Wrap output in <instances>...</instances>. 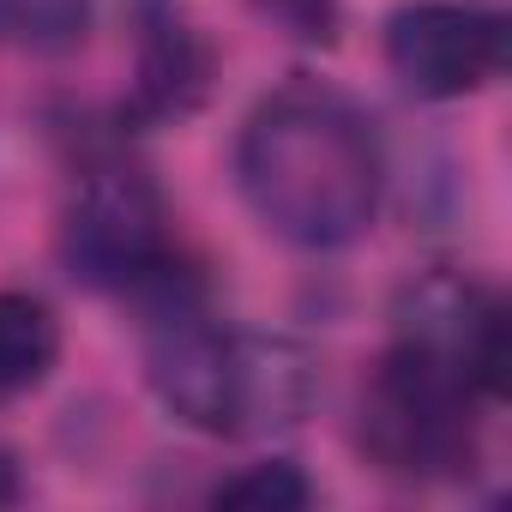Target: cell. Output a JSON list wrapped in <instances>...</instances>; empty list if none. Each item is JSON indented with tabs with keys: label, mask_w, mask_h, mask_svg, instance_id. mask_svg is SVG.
<instances>
[{
	"label": "cell",
	"mask_w": 512,
	"mask_h": 512,
	"mask_svg": "<svg viewBox=\"0 0 512 512\" xmlns=\"http://www.w3.org/2000/svg\"><path fill=\"white\" fill-rule=\"evenodd\" d=\"M229 169L253 223L302 253L356 247L392 181L386 133L368 103L314 73L272 85L241 115Z\"/></svg>",
	"instance_id": "6da1fadb"
},
{
	"label": "cell",
	"mask_w": 512,
	"mask_h": 512,
	"mask_svg": "<svg viewBox=\"0 0 512 512\" xmlns=\"http://www.w3.org/2000/svg\"><path fill=\"white\" fill-rule=\"evenodd\" d=\"M139 308V362L151 398L193 434L247 440L284 434L320 398V362L290 332H247L211 308L205 278L181 260Z\"/></svg>",
	"instance_id": "7a4b0ae2"
},
{
	"label": "cell",
	"mask_w": 512,
	"mask_h": 512,
	"mask_svg": "<svg viewBox=\"0 0 512 512\" xmlns=\"http://www.w3.org/2000/svg\"><path fill=\"white\" fill-rule=\"evenodd\" d=\"M488 410L494 404L446 356L392 332L356 398V446L392 482H410V488L464 482L482 464Z\"/></svg>",
	"instance_id": "3957f363"
},
{
	"label": "cell",
	"mask_w": 512,
	"mask_h": 512,
	"mask_svg": "<svg viewBox=\"0 0 512 512\" xmlns=\"http://www.w3.org/2000/svg\"><path fill=\"white\" fill-rule=\"evenodd\" d=\"M55 260L91 296H145L163 272H175L187 253L169 223V199L157 175L127 151V139H97L67 187L55 223Z\"/></svg>",
	"instance_id": "277c9868"
},
{
	"label": "cell",
	"mask_w": 512,
	"mask_h": 512,
	"mask_svg": "<svg viewBox=\"0 0 512 512\" xmlns=\"http://www.w3.org/2000/svg\"><path fill=\"white\" fill-rule=\"evenodd\" d=\"M380 55L404 97L464 103L506 73V13L488 0H398L380 19Z\"/></svg>",
	"instance_id": "5b68a950"
},
{
	"label": "cell",
	"mask_w": 512,
	"mask_h": 512,
	"mask_svg": "<svg viewBox=\"0 0 512 512\" xmlns=\"http://www.w3.org/2000/svg\"><path fill=\"white\" fill-rule=\"evenodd\" d=\"M392 332L446 356L488 404L506 398L512 386V308L494 284L458 272V266H428L404 278L392 296Z\"/></svg>",
	"instance_id": "8992f818"
},
{
	"label": "cell",
	"mask_w": 512,
	"mask_h": 512,
	"mask_svg": "<svg viewBox=\"0 0 512 512\" xmlns=\"http://www.w3.org/2000/svg\"><path fill=\"white\" fill-rule=\"evenodd\" d=\"M211 79H217V55L175 7L139 13V61H133V97L121 103V133L193 121L211 97Z\"/></svg>",
	"instance_id": "52a82bcc"
},
{
	"label": "cell",
	"mask_w": 512,
	"mask_h": 512,
	"mask_svg": "<svg viewBox=\"0 0 512 512\" xmlns=\"http://www.w3.org/2000/svg\"><path fill=\"white\" fill-rule=\"evenodd\" d=\"M61 368V314L37 290H0V410L43 392Z\"/></svg>",
	"instance_id": "ba28073f"
},
{
	"label": "cell",
	"mask_w": 512,
	"mask_h": 512,
	"mask_svg": "<svg viewBox=\"0 0 512 512\" xmlns=\"http://www.w3.org/2000/svg\"><path fill=\"white\" fill-rule=\"evenodd\" d=\"M205 500L235 506V512H302L314 506V482L296 458H253L235 476H217Z\"/></svg>",
	"instance_id": "9c48e42d"
},
{
	"label": "cell",
	"mask_w": 512,
	"mask_h": 512,
	"mask_svg": "<svg viewBox=\"0 0 512 512\" xmlns=\"http://www.w3.org/2000/svg\"><path fill=\"white\" fill-rule=\"evenodd\" d=\"M97 25V0H0V31L31 55H73Z\"/></svg>",
	"instance_id": "30bf717a"
},
{
	"label": "cell",
	"mask_w": 512,
	"mask_h": 512,
	"mask_svg": "<svg viewBox=\"0 0 512 512\" xmlns=\"http://www.w3.org/2000/svg\"><path fill=\"white\" fill-rule=\"evenodd\" d=\"M247 7L302 43H338V25H344V0H247Z\"/></svg>",
	"instance_id": "8fae6325"
},
{
	"label": "cell",
	"mask_w": 512,
	"mask_h": 512,
	"mask_svg": "<svg viewBox=\"0 0 512 512\" xmlns=\"http://www.w3.org/2000/svg\"><path fill=\"white\" fill-rule=\"evenodd\" d=\"M13 500H25V470H19V452L0 440V506H13Z\"/></svg>",
	"instance_id": "7c38bea8"
}]
</instances>
